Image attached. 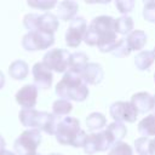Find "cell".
Returning a JSON list of instances; mask_svg holds the SVG:
<instances>
[{
	"label": "cell",
	"instance_id": "1",
	"mask_svg": "<svg viewBox=\"0 0 155 155\" xmlns=\"http://www.w3.org/2000/svg\"><path fill=\"white\" fill-rule=\"evenodd\" d=\"M88 87L84 82L81 74L73 70L64 73L62 80L56 86V94L62 99L84 102L88 97Z\"/></svg>",
	"mask_w": 155,
	"mask_h": 155
},
{
	"label": "cell",
	"instance_id": "2",
	"mask_svg": "<svg viewBox=\"0 0 155 155\" xmlns=\"http://www.w3.org/2000/svg\"><path fill=\"white\" fill-rule=\"evenodd\" d=\"M114 39H117L115 31V18L111 16H98L88 24L84 36V42L88 46H98L102 41Z\"/></svg>",
	"mask_w": 155,
	"mask_h": 155
},
{
	"label": "cell",
	"instance_id": "3",
	"mask_svg": "<svg viewBox=\"0 0 155 155\" xmlns=\"http://www.w3.org/2000/svg\"><path fill=\"white\" fill-rule=\"evenodd\" d=\"M41 143V132L36 128L23 131L13 143L17 155H36V149Z\"/></svg>",
	"mask_w": 155,
	"mask_h": 155
},
{
	"label": "cell",
	"instance_id": "4",
	"mask_svg": "<svg viewBox=\"0 0 155 155\" xmlns=\"http://www.w3.org/2000/svg\"><path fill=\"white\" fill-rule=\"evenodd\" d=\"M81 131L80 121L73 116H65L61 119L57 131L54 133L56 139L62 145H73L76 136Z\"/></svg>",
	"mask_w": 155,
	"mask_h": 155
},
{
	"label": "cell",
	"instance_id": "5",
	"mask_svg": "<svg viewBox=\"0 0 155 155\" xmlns=\"http://www.w3.org/2000/svg\"><path fill=\"white\" fill-rule=\"evenodd\" d=\"M53 42H54V35L41 30L28 31L22 39V46L27 51L46 50L50 46H52Z\"/></svg>",
	"mask_w": 155,
	"mask_h": 155
},
{
	"label": "cell",
	"instance_id": "6",
	"mask_svg": "<svg viewBox=\"0 0 155 155\" xmlns=\"http://www.w3.org/2000/svg\"><path fill=\"white\" fill-rule=\"evenodd\" d=\"M70 53L63 48H52L47 51L42 58V63L56 73H65L69 69Z\"/></svg>",
	"mask_w": 155,
	"mask_h": 155
},
{
	"label": "cell",
	"instance_id": "7",
	"mask_svg": "<svg viewBox=\"0 0 155 155\" xmlns=\"http://www.w3.org/2000/svg\"><path fill=\"white\" fill-rule=\"evenodd\" d=\"M114 144H115L114 140L108 134V132L104 130L102 132L91 133L87 136V139L84 145V151L87 155H92L98 151H105L110 149Z\"/></svg>",
	"mask_w": 155,
	"mask_h": 155
},
{
	"label": "cell",
	"instance_id": "8",
	"mask_svg": "<svg viewBox=\"0 0 155 155\" xmlns=\"http://www.w3.org/2000/svg\"><path fill=\"white\" fill-rule=\"evenodd\" d=\"M110 116L116 122H134L138 116L137 109L133 107L131 102L119 101L110 105L109 109Z\"/></svg>",
	"mask_w": 155,
	"mask_h": 155
},
{
	"label": "cell",
	"instance_id": "9",
	"mask_svg": "<svg viewBox=\"0 0 155 155\" xmlns=\"http://www.w3.org/2000/svg\"><path fill=\"white\" fill-rule=\"evenodd\" d=\"M87 23L84 17H75L70 24L69 28L65 31V44L69 47H78L81 41H84V36L87 30Z\"/></svg>",
	"mask_w": 155,
	"mask_h": 155
},
{
	"label": "cell",
	"instance_id": "10",
	"mask_svg": "<svg viewBox=\"0 0 155 155\" xmlns=\"http://www.w3.org/2000/svg\"><path fill=\"white\" fill-rule=\"evenodd\" d=\"M33 80H34V85L38 88L41 90H48L52 86V81H53V74L52 71L42 63V62H38L34 64L33 67Z\"/></svg>",
	"mask_w": 155,
	"mask_h": 155
},
{
	"label": "cell",
	"instance_id": "11",
	"mask_svg": "<svg viewBox=\"0 0 155 155\" xmlns=\"http://www.w3.org/2000/svg\"><path fill=\"white\" fill-rule=\"evenodd\" d=\"M15 98L22 109H34L38 101V87L28 84L17 91Z\"/></svg>",
	"mask_w": 155,
	"mask_h": 155
},
{
	"label": "cell",
	"instance_id": "12",
	"mask_svg": "<svg viewBox=\"0 0 155 155\" xmlns=\"http://www.w3.org/2000/svg\"><path fill=\"white\" fill-rule=\"evenodd\" d=\"M59 121H61V117H57L52 113L39 111L38 121H36V130L44 131L47 134H54Z\"/></svg>",
	"mask_w": 155,
	"mask_h": 155
},
{
	"label": "cell",
	"instance_id": "13",
	"mask_svg": "<svg viewBox=\"0 0 155 155\" xmlns=\"http://www.w3.org/2000/svg\"><path fill=\"white\" fill-rule=\"evenodd\" d=\"M81 76L86 85H98L104 78V70L98 63H88L81 73Z\"/></svg>",
	"mask_w": 155,
	"mask_h": 155
},
{
	"label": "cell",
	"instance_id": "14",
	"mask_svg": "<svg viewBox=\"0 0 155 155\" xmlns=\"http://www.w3.org/2000/svg\"><path fill=\"white\" fill-rule=\"evenodd\" d=\"M79 5L73 0H64L57 4V17L64 22H71L78 13Z\"/></svg>",
	"mask_w": 155,
	"mask_h": 155
},
{
	"label": "cell",
	"instance_id": "15",
	"mask_svg": "<svg viewBox=\"0 0 155 155\" xmlns=\"http://www.w3.org/2000/svg\"><path fill=\"white\" fill-rule=\"evenodd\" d=\"M131 103L137 109L138 114H145L150 110H153V96L148 92H138L134 93L131 98Z\"/></svg>",
	"mask_w": 155,
	"mask_h": 155
},
{
	"label": "cell",
	"instance_id": "16",
	"mask_svg": "<svg viewBox=\"0 0 155 155\" xmlns=\"http://www.w3.org/2000/svg\"><path fill=\"white\" fill-rule=\"evenodd\" d=\"M58 27H59V22H58L57 16H54L53 13H50V12L40 15L39 23H38V30L54 34V31L58 29Z\"/></svg>",
	"mask_w": 155,
	"mask_h": 155
},
{
	"label": "cell",
	"instance_id": "17",
	"mask_svg": "<svg viewBox=\"0 0 155 155\" xmlns=\"http://www.w3.org/2000/svg\"><path fill=\"white\" fill-rule=\"evenodd\" d=\"M128 47L131 51H140L147 42V34L143 30H133L126 38Z\"/></svg>",
	"mask_w": 155,
	"mask_h": 155
},
{
	"label": "cell",
	"instance_id": "18",
	"mask_svg": "<svg viewBox=\"0 0 155 155\" xmlns=\"http://www.w3.org/2000/svg\"><path fill=\"white\" fill-rule=\"evenodd\" d=\"M87 64H88V57L85 52H74V53H70L68 70H73L75 73L81 74Z\"/></svg>",
	"mask_w": 155,
	"mask_h": 155
},
{
	"label": "cell",
	"instance_id": "19",
	"mask_svg": "<svg viewBox=\"0 0 155 155\" xmlns=\"http://www.w3.org/2000/svg\"><path fill=\"white\" fill-rule=\"evenodd\" d=\"M138 132L142 137H155V114H149L139 121Z\"/></svg>",
	"mask_w": 155,
	"mask_h": 155
},
{
	"label": "cell",
	"instance_id": "20",
	"mask_svg": "<svg viewBox=\"0 0 155 155\" xmlns=\"http://www.w3.org/2000/svg\"><path fill=\"white\" fill-rule=\"evenodd\" d=\"M28 73H29L28 64L24 61H21V59H17V61L12 62L10 64V67H8V74L15 80H23V79H25Z\"/></svg>",
	"mask_w": 155,
	"mask_h": 155
},
{
	"label": "cell",
	"instance_id": "21",
	"mask_svg": "<svg viewBox=\"0 0 155 155\" xmlns=\"http://www.w3.org/2000/svg\"><path fill=\"white\" fill-rule=\"evenodd\" d=\"M155 61V56L153 53V51H140L136 57H134V65L138 70H148L151 64Z\"/></svg>",
	"mask_w": 155,
	"mask_h": 155
},
{
	"label": "cell",
	"instance_id": "22",
	"mask_svg": "<svg viewBox=\"0 0 155 155\" xmlns=\"http://www.w3.org/2000/svg\"><path fill=\"white\" fill-rule=\"evenodd\" d=\"M105 131H107L108 134L111 137V139L114 140V143L121 142V140L125 138V136L127 134V128H126V126H125L122 122H116V121L109 124V125L107 126Z\"/></svg>",
	"mask_w": 155,
	"mask_h": 155
},
{
	"label": "cell",
	"instance_id": "23",
	"mask_svg": "<svg viewBox=\"0 0 155 155\" xmlns=\"http://www.w3.org/2000/svg\"><path fill=\"white\" fill-rule=\"evenodd\" d=\"M38 115H39V111L35 109H22L18 114V117L23 126L29 128H36Z\"/></svg>",
	"mask_w": 155,
	"mask_h": 155
},
{
	"label": "cell",
	"instance_id": "24",
	"mask_svg": "<svg viewBox=\"0 0 155 155\" xmlns=\"http://www.w3.org/2000/svg\"><path fill=\"white\" fill-rule=\"evenodd\" d=\"M115 31L116 34L128 35L133 31V19L130 16H121L115 19Z\"/></svg>",
	"mask_w": 155,
	"mask_h": 155
},
{
	"label": "cell",
	"instance_id": "25",
	"mask_svg": "<svg viewBox=\"0 0 155 155\" xmlns=\"http://www.w3.org/2000/svg\"><path fill=\"white\" fill-rule=\"evenodd\" d=\"M107 125V119L102 113H91L86 119V126L91 131L102 130Z\"/></svg>",
	"mask_w": 155,
	"mask_h": 155
},
{
	"label": "cell",
	"instance_id": "26",
	"mask_svg": "<svg viewBox=\"0 0 155 155\" xmlns=\"http://www.w3.org/2000/svg\"><path fill=\"white\" fill-rule=\"evenodd\" d=\"M71 110H73V104L70 101H67V99L59 98V99L54 101L52 104V114L56 115L57 117L68 115Z\"/></svg>",
	"mask_w": 155,
	"mask_h": 155
},
{
	"label": "cell",
	"instance_id": "27",
	"mask_svg": "<svg viewBox=\"0 0 155 155\" xmlns=\"http://www.w3.org/2000/svg\"><path fill=\"white\" fill-rule=\"evenodd\" d=\"M133 150L131 148V145H128L125 142H116L109 151V155H132Z\"/></svg>",
	"mask_w": 155,
	"mask_h": 155
},
{
	"label": "cell",
	"instance_id": "28",
	"mask_svg": "<svg viewBox=\"0 0 155 155\" xmlns=\"http://www.w3.org/2000/svg\"><path fill=\"white\" fill-rule=\"evenodd\" d=\"M143 17L149 23H155V0H147L143 4Z\"/></svg>",
	"mask_w": 155,
	"mask_h": 155
},
{
	"label": "cell",
	"instance_id": "29",
	"mask_svg": "<svg viewBox=\"0 0 155 155\" xmlns=\"http://www.w3.org/2000/svg\"><path fill=\"white\" fill-rule=\"evenodd\" d=\"M111 53L115 57H127L131 53V50L128 47V44H127L126 39H119L117 42H116V46L114 47Z\"/></svg>",
	"mask_w": 155,
	"mask_h": 155
},
{
	"label": "cell",
	"instance_id": "30",
	"mask_svg": "<svg viewBox=\"0 0 155 155\" xmlns=\"http://www.w3.org/2000/svg\"><path fill=\"white\" fill-rule=\"evenodd\" d=\"M39 17L40 15L38 13H28L23 18V25L28 31H35L38 30V23H39Z\"/></svg>",
	"mask_w": 155,
	"mask_h": 155
},
{
	"label": "cell",
	"instance_id": "31",
	"mask_svg": "<svg viewBox=\"0 0 155 155\" xmlns=\"http://www.w3.org/2000/svg\"><path fill=\"white\" fill-rule=\"evenodd\" d=\"M149 145H150V138L139 137L138 139L134 140V148L139 155H149Z\"/></svg>",
	"mask_w": 155,
	"mask_h": 155
},
{
	"label": "cell",
	"instance_id": "32",
	"mask_svg": "<svg viewBox=\"0 0 155 155\" xmlns=\"http://www.w3.org/2000/svg\"><path fill=\"white\" fill-rule=\"evenodd\" d=\"M28 5L30 7L47 11V10H51L52 7H54L57 5V1H54V0H29Z\"/></svg>",
	"mask_w": 155,
	"mask_h": 155
},
{
	"label": "cell",
	"instance_id": "33",
	"mask_svg": "<svg viewBox=\"0 0 155 155\" xmlns=\"http://www.w3.org/2000/svg\"><path fill=\"white\" fill-rule=\"evenodd\" d=\"M115 6L119 10V12H121L124 16H127V13H130L133 10L134 1L133 0H116Z\"/></svg>",
	"mask_w": 155,
	"mask_h": 155
},
{
	"label": "cell",
	"instance_id": "34",
	"mask_svg": "<svg viewBox=\"0 0 155 155\" xmlns=\"http://www.w3.org/2000/svg\"><path fill=\"white\" fill-rule=\"evenodd\" d=\"M149 155H155V137L150 139V145H149Z\"/></svg>",
	"mask_w": 155,
	"mask_h": 155
},
{
	"label": "cell",
	"instance_id": "35",
	"mask_svg": "<svg viewBox=\"0 0 155 155\" xmlns=\"http://www.w3.org/2000/svg\"><path fill=\"white\" fill-rule=\"evenodd\" d=\"M5 145H6V143H5V139L2 138V136L0 134V155L5 151Z\"/></svg>",
	"mask_w": 155,
	"mask_h": 155
},
{
	"label": "cell",
	"instance_id": "36",
	"mask_svg": "<svg viewBox=\"0 0 155 155\" xmlns=\"http://www.w3.org/2000/svg\"><path fill=\"white\" fill-rule=\"evenodd\" d=\"M4 85H5V76H4L2 71L0 70V90L4 87Z\"/></svg>",
	"mask_w": 155,
	"mask_h": 155
},
{
	"label": "cell",
	"instance_id": "37",
	"mask_svg": "<svg viewBox=\"0 0 155 155\" xmlns=\"http://www.w3.org/2000/svg\"><path fill=\"white\" fill-rule=\"evenodd\" d=\"M1 155H17V154H15V153H12V151H8V150H5Z\"/></svg>",
	"mask_w": 155,
	"mask_h": 155
},
{
	"label": "cell",
	"instance_id": "38",
	"mask_svg": "<svg viewBox=\"0 0 155 155\" xmlns=\"http://www.w3.org/2000/svg\"><path fill=\"white\" fill-rule=\"evenodd\" d=\"M153 99H154V103H153V110L155 111V96H153Z\"/></svg>",
	"mask_w": 155,
	"mask_h": 155
},
{
	"label": "cell",
	"instance_id": "39",
	"mask_svg": "<svg viewBox=\"0 0 155 155\" xmlns=\"http://www.w3.org/2000/svg\"><path fill=\"white\" fill-rule=\"evenodd\" d=\"M50 155H62V154H50Z\"/></svg>",
	"mask_w": 155,
	"mask_h": 155
},
{
	"label": "cell",
	"instance_id": "40",
	"mask_svg": "<svg viewBox=\"0 0 155 155\" xmlns=\"http://www.w3.org/2000/svg\"><path fill=\"white\" fill-rule=\"evenodd\" d=\"M153 53H154V56H155V48H154V50H153Z\"/></svg>",
	"mask_w": 155,
	"mask_h": 155
},
{
	"label": "cell",
	"instance_id": "41",
	"mask_svg": "<svg viewBox=\"0 0 155 155\" xmlns=\"http://www.w3.org/2000/svg\"><path fill=\"white\" fill-rule=\"evenodd\" d=\"M154 81H155V74H154Z\"/></svg>",
	"mask_w": 155,
	"mask_h": 155
},
{
	"label": "cell",
	"instance_id": "42",
	"mask_svg": "<svg viewBox=\"0 0 155 155\" xmlns=\"http://www.w3.org/2000/svg\"><path fill=\"white\" fill-rule=\"evenodd\" d=\"M36 155H41V154H36Z\"/></svg>",
	"mask_w": 155,
	"mask_h": 155
}]
</instances>
